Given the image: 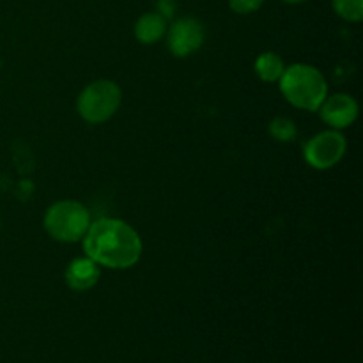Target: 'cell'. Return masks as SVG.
Returning a JSON list of instances; mask_svg holds the SVG:
<instances>
[{"mask_svg":"<svg viewBox=\"0 0 363 363\" xmlns=\"http://www.w3.org/2000/svg\"><path fill=\"white\" fill-rule=\"evenodd\" d=\"M84 250L98 266L126 269L138 262L142 240L137 230L117 218H101L91 223L84 236Z\"/></svg>","mask_w":363,"mask_h":363,"instance_id":"obj_1","label":"cell"},{"mask_svg":"<svg viewBox=\"0 0 363 363\" xmlns=\"http://www.w3.org/2000/svg\"><path fill=\"white\" fill-rule=\"evenodd\" d=\"M279 82L287 101L308 112H315L328 96L325 77L311 64H293L286 67Z\"/></svg>","mask_w":363,"mask_h":363,"instance_id":"obj_2","label":"cell"},{"mask_svg":"<svg viewBox=\"0 0 363 363\" xmlns=\"http://www.w3.org/2000/svg\"><path fill=\"white\" fill-rule=\"evenodd\" d=\"M91 223L87 208L77 201L55 202L45 215L46 233L60 243H77L84 240Z\"/></svg>","mask_w":363,"mask_h":363,"instance_id":"obj_3","label":"cell"},{"mask_svg":"<svg viewBox=\"0 0 363 363\" xmlns=\"http://www.w3.org/2000/svg\"><path fill=\"white\" fill-rule=\"evenodd\" d=\"M121 99L123 92L116 82L96 80L80 92L77 108L84 121L91 124H101L119 110Z\"/></svg>","mask_w":363,"mask_h":363,"instance_id":"obj_4","label":"cell"},{"mask_svg":"<svg viewBox=\"0 0 363 363\" xmlns=\"http://www.w3.org/2000/svg\"><path fill=\"white\" fill-rule=\"evenodd\" d=\"M346 147L347 144L342 133L337 130L323 131L305 144V160L318 170L332 169L342 160Z\"/></svg>","mask_w":363,"mask_h":363,"instance_id":"obj_5","label":"cell"},{"mask_svg":"<svg viewBox=\"0 0 363 363\" xmlns=\"http://www.w3.org/2000/svg\"><path fill=\"white\" fill-rule=\"evenodd\" d=\"M169 48L176 57H188L204 43V27L194 16H183L167 28Z\"/></svg>","mask_w":363,"mask_h":363,"instance_id":"obj_6","label":"cell"},{"mask_svg":"<svg viewBox=\"0 0 363 363\" xmlns=\"http://www.w3.org/2000/svg\"><path fill=\"white\" fill-rule=\"evenodd\" d=\"M318 110L321 119L333 130L351 126L358 117V103L350 94H333L330 98L326 96Z\"/></svg>","mask_w":363,"mask_h":363,"instance_id":"obj_7","label":"cell"},{"mask_svg":"<svg viewBox=\"0 0 363 363\" xmlns=\"http://www.w3.org/2000/svg\"><path fill=\"white\" fill-rule=\"evenodd\" d=\"M99 266L87 255L74 259L66 269V282L74 291H87L98 284Z\"/></svg>","mask_w":363,"mask_h":363,"instance_id":"obj_8","label":"cell"},{"mask_svg":"<svg viewBox=\"0 0 363 363\" xmlns=\"http://www.w3.org/2000/svg\"><path fill=\"white\" fill-rule=\"evenodd\" d=\"M167 20L160 13H145L135 25V35L142 45H155L167 34Z\"/></svg>","mask_w":363,"mask_h":363,"instance_id":"obj_9","label":"cell"},{"mask_svg":"<svg viewBox=\"0 0 363 363\" xmlns=\"http://www.w3.org/2000/svg\"><path fill=\"white\" fill-rule=\"evenodd\" d=\"M284 69H286V66H284L282 57L277 55L275 52L261 53L255 60V73L262 82L280 80Z\"/></svg>","mask_w":363,"mask_h":363,"instance_id":"obj_10","label":"cell"},{"mask_svg":"<svg viewBox=\"0 0 363 363\" xmlns=\"http://www.w3.org/2000/svg\"><path fill=\"white\" fill-rule=\"evenodd\" d=\"M269 135L279 142H291L296 138V124L289 117H275L269 123Z\"/></svg>","mask_w":363,"mask_h":363,"instance_id":"obj_11","label":"cell"},{"mask_svg":"<svg viewBox=\"0 0 363 363\" xmlns=\"http://www.w3.org/2000/svg\"><path fill=\"white\" fill-rule=\"evenodd\" d=\"M333 9L342 20L360 21L363 18V0H333Z\"/></svg>","mask_w":363,"mask_h":363,"instance_id":"obj_12","label":"cell"},{"mask_svg":"<svg viewBox=\"0 0 363 363\" xmlns=\"http://www.w3.org/2000/svg\"><path fill=\"white\" fill-rule=\"evenodd\" d=\"M264 4V0H229V6L234 13L250 14L257 11Z\"/></svg>","mask_w":363,"mask_h":363,"instance_id":"obj_13","label":"cell"},{"mask_svg":"<svg viewBox=\"0 0 363 363\" xmlns=\"http://www.w3.org/2000/svg\"><path fill=\"white\" fill-rule=\"evenodd\" d=\"M287 4H301V2H307V0H284Z\"/></svg>","mask_w":363,"mask_h":363,"instance_id":"obj_14","label":"cell"}]
</instances>
